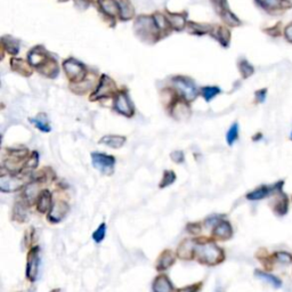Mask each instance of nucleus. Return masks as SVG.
<instances>
[{
  "label": "nucleus",
  "mask_w": 292,
  "mask_h": 292,
  "mask_svg": "<svg viewBox=\"0 0 292 292\" xmlns=\"http://www.w3.org/2000/svg\"><path fill=\"white\" fill-rule=\"evenodd\" d=\"M153 292H174V285L167 275H159L153 281Z\"/></svg>",
  "instance_id": "nucleus-16"
},
{
  "label": "nucleus",
  "mask_w": 292,
  "mask_h": 292,
  "mask_svg": "<svg viewBox=\"0 0 292 292\" xmlns=\"http://www.w3.org/2000/svg\"><path fill=\"white\" fill-rule=\"evenodd\" d=\"M254 275H256L259 279H261V281H265L266 283H268V284H270L274 287H281L282 285L281 279L276 276H274L273 274L261 272V270H256V272H254Z\"/></svg>",
  "instance_id": "nucleus-26"
},
{
  "label": "nucleus",
  "mask_w": 292,
  "mask_h": 292,
  "mask_svg": "<svg viewBox=\"0 0 292 292\" xmlns=\"http://www.w3.org/2000/svg\"><path fill=\"white\" fill-rule=\"evenodd\" d=\"M239 138V124L233 123L232 127L228 129L227 135H226V140L228 145H233L235 143V140Z\"/></svg>",
  "instance_id": "nucleus-35"
},
{
  "label": "nucleus",
  "mask_w": 292,
  "mask_h": 292,
  "mask_svg": "<svg viewBox=\"0 0 292 292\" xmlns=\"http://www.w3.org/2000/svg\"><path fill=\"white\" fill-rule=\"evenodd\" d=\"M287 206H289V202H287V198L284 194L281 195V198H278V201L275 206L274 210L277 212L278 215H284L287 211Z\"/></svg>",
  "instance_id": "nucleus-36"
},
{
  "label": "nucleus",
  "mask_w": 292,
  "mask_h": 292,
  "mask_svg": "<svg viewBox=\"0 0 292 292\" xmlns=\"http://www.w3.org/2000/svg\"><path fill=\"white\" fill-rule=\"evenodd\" d=\"M27 184V181L24 177H21L19 175H5L3 174L0 176V191L4 193H12L22 189Z\"/></svg>",
  "instance_id": "nucleus-5"
},
{
  "label": "nucleus",
  "mask_w": 292,
  "mask_h": 292,
  "mask_svg": "<svg viewBox=\"0 0 292 292\" xmlns=\"http://www.w3.org/2000/svg\"><path fill=\"white\" fill-rule=\"evenodd\" d=\"M116 90V86L114 81L112 80L110 77H107L106 74H103L101 77V80H99L97 89L95 90V93L91 95L90 101H98V99L110 97V96L113 95Z\"/></svg>",
  "instance_id": "nucleus-4"
},
{
  "label": "nucleus",
  "mask_w": 292,
  "mask_h": 292,
  "mask_svg": "<svg viewBox=\"0 0 292 292\" xmlns=\"http://www.w3.org/2000/svg\"><path fill=\"white\" fill-rule=\"evenodd\" d=\"M40 249L39 247H33L28 253L27 258V278L29 281L35 282L38 278L40 267Z\"/></svg>",
  "instance_id": "nucleus-6"
},
{
  "label": "nucleus",
  "mask_w": 292,
  "mask_h": 292,
  "mask_svg": "<svg viewBox=\"0 0 292 292\" xmlns=\"http://www.w3.org/2000/svg\"><path fill=\"white\" fill-rule=\"evenodd\" d=\"M290 138H291V140H292V132H291V135H290Z\"/></svg>",
  "instance_id": "nucleus-49"
},
{
  "label": "nucleus",
  "mask_w": 292,
  "mask_h": 292,
  "mask_svg": "<svg viewBox=\"0 0 292 292\" xmlns=\"http://www.w3.org/2000/svg\"><path fill=\"white\" fill-rule=\"evenodd\" d=\"M63 69L65 71L66 77L70 80H72L74 83L80 82L85 79L86 69L80 62L74 60V58H69L63 62Z\"/></svg>",
  "instance_id": "nucleus-3"
},
{
  "label": "nucleus",
  "mask_w": 292,
  "mask_h": 292,
  "mask_svg": "<svg viewBox=\"0 0 292 292\" xmlns=\"http://www.w3.org/2000/svg\"><path fill=\"white\" fill-rule=\"evenodd\" d=\"M189 27L192 31L194 32H198L200 35H203V33H207V32H211L212 30V27L211 26H200V24H197L194 22H190L189 23Z\"/></svg>",
  "instance_id": "nucleus-40"
},
{
  "label": "nucleus",
  "mask_w": 292,
  "mask_h": 292,
  "mask_svg": "<svg viewBox=\"0 0 292 292\" xmlns=\"http://www.w3.org/2000/svg\"><path fill=\"white\" fill-rule=\"evenodd\" d=\"M216 292H220V291H216Z\"/></svg>",
  "instance_id": "nucleus-50"
},
{
  "label": "nucleus",
  "mask_w": 292,
  "mask_h": 292,
  "mask_svg": "<svg viewBox=\"0 0 292 292\" xmlns=\"http://www.w3.org/2000/svg\"><path fill=\"white\" fill-rule=\"evenodd\" d=\"M30 122L32 124H35V126L41 131H44V132L51 131V126H49L48 119L45 113H40L37 118L30 119Z\"/></svg>",
  "instance_id": "nucleus-29"
},
{
  "label": "nucleus",
  "mask_w": 292,
  "mask_h": 292,
  "mask_svg": "<svg viewBox=\"0 0 292 292\" xmlns=\"http://www.w3.org/2000/svg\"><path fill=\"white\" fill-rule=\"evenodd\" d=\"M275 259H276L279 264L287 265L292 262V254L285 251H279L275 253Z\"/></svg>",
  "instance_id": "nucleus-39"
},
{
  "label": "nucleus",
  "mask_w": 292,
  "mask_h": 292,
  "mask_svg": "<svg viewBox=\"0 0 292 292\" xmlns=\"http://www.w3.org/2000/svg\"><path fill=\"white\" fill-rule=\"evenodd\" d=\"M24 197H26L27 201L32 202L33 200L38 199V185L37 183H29L26 186V190H24Z\"/></svg>",
  "instance_id": "nucleus-30"
},
{
  "label": "nucleus",
  "mask_w": 292,
  "mask_h": 292,
  "mask_svg": "<svg viewBox=\"0 0 292 292\" xmlns=\"http://www.w3.org/2000/svg\"><path fill=\"white\" fill-rule=\"evenodd\" d=\"M191 114V108L186 103L178 101L174 104L173 107V116L177 120H185Z\"/></svg>",
  "instance_id": "nucleus-22"
},
{
  "label": "nucleus",
  "mask_w": 292,
  "mask_h": 292,
  "mask_svg": "<svg viewBox=\"0 0 292 292\" xmlns=\"http://www.w3.org/2000/svg\"><path fill=\"white\" fill-rule=\"evenodd\" d=\"M99 5L104 14L114 18L115 15L119 14V7L115 0H99Z\"/></svg>",
  "instance_id": "nucleus-25"
},
{
  "label": "nucleus",
  "mask_w": 292,
  "mask_h": 292,
  "mask_svg": "<svg viewBox=\"0 0 292 292\" xmlns=\"http://www.w3.org/2000/svg\"><path fill=\"white\" fill-rule=\"evenodd\" d=\"M282 186L283 182L276 183L274 185H262L259 186L258 189L253 190L252 192H250L249 194H247V199L251 200V201H257V200H261L268 197V195H272L273 193H281L282 192Z\"/></svg>",
  "instance_id": "nucleus-9"
},
{
  "label": "nucleus",
  "mask_w": 292,
  "mask_h": 292,
  "mask_svg": "<svg viewBox=\"0 0 292 292\" xmlns=\"http://www.w3.org/2000/svg\"><path fill=\"white\" fill-rule=\"evenodd\" d=\"M70 208L68 206V203L64 201H58L54 204L53 209L48 214V219L51 220L52 223H60L65 218Z\"/></svg>",
  "instance_id": "nucleus-13"
},
{
  "label": "nucleus",
  "mask_w": 292,
  "mask_h": 292,
  "mask_svg": "<svg viewBox=\"0 0 292 292\" xmlns=\"http://www.w3.org/2000/svg\"><path fill=\"white\" fill-rule=\"evenodd\" d=\"M261 8L267 12H278L292 7L289 0H254Z\"/></svg>",
  "instance_id": "nucleus-12"
},
{
  "label": "nucleus",
  "mask_w": 292,
  "mask_h": 292,
  "mask_svg": "<svg viewBox=\"0 0 292 292\" xmlns=\"http://www.w3.org/2000/svg\"><path fill=\"white\" fill-rule=\"evenodd\" d=\"M233 235L232 225L227 220H219L215 225L214 231H212V236L219 240H228Z\"/></svg>",
  "instance_id": "nucleus-14"
},
{
  "label": "nucleus",
  "mask_w": 292,
  "mask_h": 292,
  "mask_svg": "<svg viewBox=\"0 0 292 292\" xmlns=\"http://www.w3.org/2000/svg\"><path fill=\"white\" fill-rule=\"evenodd\" d=\"M60 291H61L60 289H54V290H52L51 292H60Z\"/></svg>",
  "instance_id": "nucleus-48"
},
{
  "label": "nucleus",
  "mask_w": 292,
  "mask_h": 292,
  "mask_svg": "<svg viewBox=\"0 0 292 292\" xmlns=\"http://www.w3.org/2000/svg\"><path fill=\"white\" fill-rule=\"evenodd\" d=\"M90 2H91V0H77V4H78V5H80V4H83V5H85V7H88Z\"/></svg>",
  "instance_id": "nucleus-47"
},
{
  "label": "nucleus",
  "mask_w": 292,
  "mask_h": 292,
  "mask_svg": "<svg viewBox=\"0 0 292 292\" xmlns=\"http://www.w3.org/2000/svg\"><path fill=\"white\" fill-rule=\"evenodd\" d=\"M11 66L13 71L18 72L19 74H22L24 77H30L32 74V69L29 62H26L21 58H13L11 61Z\"/></svg>",
  "instance_id": "nucleus-19"
},
{
  "label": "nucleus",
  "mask_w": 292,
  "mask_h": 292,
  "mask_svg": "<svg viewBox=\"0 0 292 292\" xmlns=\"http://www.w3.org/2000/svg\"><path fill=\"white\" fill-rule=\"evenodd\" d=\"M175 181H176V174L172 172V170H167V172L164 173V177H162V181L160 182V189L170 186L174 184Z\"/></svg>",
  "instance_id": "nucleus-33"
},
{
  "label": "nucleus",
  "mask_w": 292,
  "mask_h": 292,
  "mask_svg": "<svg viewBox=\"0 0 292 292\" xmlns=\"http://www.w3.org/2000/svg\"><path fill=\"white\" fill-rule=\"evenodd\" d=\"M284 36H285V39L292 44V22L285 28Z\"/></svg>",
  "instance_id": "nucleus-46"
},
{
  "label": "nucleus",
  "mask_w": 292,
  "mask_h": 292,
  "mask_svg": "<svg viewBox=\"0 0 292 292\" xmlns=\"http://www.w3.org/2000/svg\"><path fill=\"white\" fill-rule=\"evenodd\" d=\"M266 94H267V89L264 88V89H260V90H258L257 93H256V99H257V102L258 103H262L266 99Z\"/></svg>",
  "instance_id": "nucleus-45"
},
{
  "label": "nucleus",
  "mask_w": 292,
  "mask_h": 292,
  "mask_svg": "<svg viewBox=\"0 0 292 292\" xmlns=\"http://www.w3.org/2000/svg\"><path fill=\"white\" fill-rule=\"evenodd\" d=\"M27 216V208L23 206L22 203L16 204L14 208V219L15 220H21V219H26Z\"/></svg>",
  "instance_id": "nucleus-41"
},
{
  "label": "nucleus",
  "mask_w": 292,
  "mask_h": 292,
  "mask_svg": "<svg viewBox=\"0 0 292 292\" xmlns=\"http://www.w3.org/2000/svg\"><path fill=\"white\" fill-rule=\"evenodd\" d=\"M195 247H197V241L194 240H185L181 243L178 248V256L182 259H191L193 258L195 252Z\"/></svg>",
  "instance_id": "nucleus-17"
},
{
  "label": "nucleus",
  "mask_w": 292,
  "mask_h": 292,
  "mask_svg": "<svg viewBox=\"0 0 292 292\" xmlns=\"http://www.w3.org/2000/svg\"><path fill=\"white\" fill-rule=\"evenodd\" d=\"M166 18L167 20H168L170 27H172L174 30L182 31L183 29H184L185 23H186V15L167 13Z\"/></svg>",
  "instance_id": "nucleus-24"
},
{
  "label": "nucleus",
  "mask_w": 292,
  "mask_h": 292,
  "mask_svg": "<svg viewBox=\"0 0 292 292\" xmlns=\"http://www.w3.org/2000/svg\"><path fill=\"white\" fill-rule=\"evenodd\" d=\"M194 256L201 264L208 266H215L224 261L225 254L224 251L217 244L212 242H206V243L198 244L195 247Z\"/></svg>",
  "instance_id": "nucleus-1"
},
{
  "label": "nucleus",
  "mask_w": 292,
  "mask_h": 292,
  "mask_svg": "<svg viewBox=\"0 0 292 292\" xmlns=\"http://www.w3.org/2000/svg\"><path fill=\"white\" fill-rule=\"evenodd\" d=\"M39 71H40V73H43L46 77L55 78L58 74V66H57L56 61L53 60V58H49L47 63H46Z\"/></svg>",
  "instance_id": "nucleus-27"
},
{
  "label": "nucleus",
  "mask_w": 292,
  "mask_h": 292,
  "mask_svg": "<svg viewBox=\"0 0 292 292\" xmlns=\"http://www.w3.org/2000/svg\"><path fill=\"white\" fill-rule=\"evenodd\" d=\"M211 36L218 41L219 44H222L224 47H227L229 45V40H231V33L224 27H214L211 30Z\"/></svg>",
  "instance_id": "nucleus-21"
},
{
  "label": "nucleus",
  "mask_w": 292,
  "mask_h": 292,
  "mask_svg": "<svg viewBox=\"0 0 292 292\" xmlns=\"http://www.w3.org/2000/svg\"><path fill=\"white\" fill-rule=\"evenodd\" d=\"M239 68H240V72L242 74V77L244 79L249 78L250 76H252L253 72H254V69L253 66L249 63L248 61L245 60H242L240 63H239Z\"/></svg>",
  "instance_id": "nucleus-34"
},
{
  "label": "nucleus",
  "mask_w": 292,
  "mask_h": 292,
  "mask_svg": "<svg viewBox=\"0 0 292 292\" xmlns=\"http://www.w3.org/2000/svg\"><path fill=\"white\" fill-rule=\"evenodd\" d=\"M53 198L52 193L48 190L41 191L39 193V197L37 199V210L41 214H46V212H51L53 209Z\"/></svg>",
  "instance_id": "nucleus-15"
},
{
  "label": "nucleus",
  "mask_w": 292,
  "mask_h": 292,
  "mask_svg": "<svg viewBox=\"0 0 292 292\" xmlns=\"http://www.w3.org/2000/svg\"><path fill=\"white\" fill-rule=\"evenodd\" d=\"M153 18H154V20H156V23H157L158 28L160 29V31H164V30L167 31V30H168V28H169L170 24L168 22V20H167L166 15L157 13V14L153 15Z\"/></svg>",
  "instance_id": "nucleus-38"
},
{
  "label": "nucleus",
  "mask_w": 292,
  "mask_h": 292,
  "mask_svg": "<svg viewBox=\"0 0 292 292\" xmlns=\"http://www.w3.org/2000/svg\"><path fill=\"white\" fill-rule=\"evenodd\" d=\"M126 143V137L118 135H106L99 139V144L106 145L112 149H120Z\"/></svg>",
  "instance_id": "nucleus-23"
},
{
  "label": "nucleus",
  "mask_w": 292,
  "mask_h": 292,
  "mask_svg": "<svg viewBox=\"0 0 292 292\" xmlns=\"http://www.w3.org/2000/svg\"><path fill=\"white\" fill-rule=\"evenodd\" d=\"M114 108L116 112H119L120 114L124 116H132L133 112H135L130 99H129L126 93H119L115 95Z\"/></svg>",
  "instance_id": "nucleus-10"
},
{
  "label": "nucleus",
  "mask_w": 292,
  "mask_h": 292,
  "mask_svg": "<svg viewBox=\"0 0 292 292\" xmlns=\"http://www.w3.org/2000/svg\"><path fill=\"white\" fill-rule=\"evenodd\" d=\"M119 7V16L122 21L131 20L135 15V10L131 5L130 0H115Z\"/></svg>",
  "instance_id": "nucleus-18"
},
{
  "label": "nucleus",
  "mask_w": 292,
  "mask_h": 292,
  "mask_svg": "<svg viewBox=\"0 0 292 292\" xmlns=\"http://www.w3.org/2000/svg\"><path fill=\"white\" fill-rule=\"evenodd\" d=\"M3 46L12 55H15L20 52V41L12 38V37H3Z\"/></svg>",
  "instance_id": "nucleus-28"
},
{
  "label": "nucleus",
  "mask_w": 292,
  "mask_h": 292,
  "mask_svg": "<svg viewBox=\"0 0 292 292\" xmlns=\"http://www.w3.org/2000/svg\"><path fill=\"white\" fill-rule=\"evenodd\" d=\"M48 56L43 47H35L28 55V62L33 68L40 70L48 62Z\"/></svg>",
  "instance_id": "nucleus-11"
},
{
  "label": "nucleus",
  "mask_w": 292,
  "mask_h": 292,
  "mask_svg": "<svg viewBox=\"0 0 292 292\" xmlns=\"http://www.w3.org/2000/svg\"><path fill=\"white\" fill-rule=\"evenodd\" d=\"M172 159L173 161L176 162V164H182V162H184V153L182 151H175L174 153H172Z\"/></svg>",
  "instance_id": "nucleus-44"
},
{
  "label": "nucleus",
  "mask_w": 292,
  "mask_h": 292,
  "mask_svg": "<svg viewBox=\"0 0 292 292\" xmlns=\"http://www.w3.org/2000/svg\"><path fill=\"white\" fill-rule=\"evenodd\" d=\"M175 262V254L173 251L170 250H166L161 253V256L159 258V260L157 262V269L159 272H164V270H167L170 268L174 265Z\"/></svg>",
  "instance_id": "nucleus-20"
},
{
  "label": "nucleus",
  "mask_w": 292,
  "mask_h": 292,
  "mask_svg": "<svg viewBox=\"0 0 292 292\" xmlns=\"http://www.w3.org/2000/svg\"><path fill=\"white\" fill-rule=\"evenodd\" d=\"M202 97L206 99L207 102H210L211 99H214L217 95L220 94V89L218 87L212 86V87H203L201 89Z\"/></svg>",
  "instance_id": "nucleus-32"
},
{
  "label": "nucleus",
  "mask_w": 292,
  "mask_h": 292,
  "mask_svg": "<svg viewBox=\"0 0 292 292\" xmlns=\"http://www.w3.org/2000/svg\"><path fill=\"white\" fill-rule=\"evenodd\" d=\"M91 162H93L95 168L102 174L111 175L113 173L115 165L114 157L104 153H93L91 154Z\"/></svg>",
  "instance_id": "nucleus-7"
},
{
  "label": "nucleus",
  "mask_w": 292,
  "mask_h": 292,
  "mask_svg": "<svg viewBox=\"0 0 292 292\" xmlns=\"http://www.w3.org/2000/svg\"><path fill=\"white\" fill-rule=\"evenodd\" d=\"M174 85L181 91L187 101H194L197 98L198 90L194 82L186 77H175L173 79Z\"/></svg>",
  "instance_id": "nucleus-8"
},
{
  "label": "nucleus",
  "mask_w": 292,
  "mask_h": 292,
  "mask_svg": "<svg viewBox=\"0 0 292 292\" xmlns=\"http://www.w3.org/2000/svg\"><path fill=\"white\" fill-rule=\"evenodd\" d=\"M211 3L219 14H222L226 8H228L226 0H211Z\"/></svg>",
  "instance_id": "nucleus-42"
},
{
  "label": "nucleus",
  "mask_w": 292,
  "mask_h": 292,
  "mask_svg": "<svg viewBox=\"0 0 292 292\" xmlns=\"http://www.w3.org/2000/svg\"><path fill=\"white\" fill-rule=\"evenodd\" d=\"M202 287V282H199V283H195L193 285H187L185 287H183V289H179L178 292H199L201 290Z\"/></svg>",
  "instance_id": "nucleus-43"
},
{
  "label": "nucleus",
  "mask_w": 292,
  "mask_h": 292,
  "mask_svg": "<svg viewBox=\"0 0 292 292\" xmlns=\"http://www.w3.org/2000/svg\"><path fill=\"white\" fill-rule=\"evenodd\" d=\"M133 28H135L137 36L144 41H153L154 43V41L159 39V33L161 31L158 28L153 16H138Z\"/></svg>",
  "instance_id": "nucleus-2"
},
{
  "label": "nucleus",
  "mask_w": 292,
  "mask_h": 292,
  "mask_svg": "<svg viewBox=\"0 0 292 292\" xmlns=\"http://www.w3.org/2000/svg\"><path fill=\"white\" fill-rule=\"evenodd\" d=\"M105 234H106V224L102 223L98 226V228L93 233V236L91 237H93V240L96 242V243H101V242L104 240V237H105Z\"/></svg>",
  "instance_id": "nucleus-37"
},
{
  "label": "nucleus",
  "mask_w": 292,
  "mask_h": 292,
  "mask_svg": "<svg viewBox=\"0 0 292 292\" xmlns=\"http://www.w3.org/2000/svg\"><path fill=\"white\" fill-rule=\"evenodd\" d=\"M220 16H222L224 22L228 24L229 27H239L241 24V21L237 19L236 16L228 10V8H226V10H225L223 13L220 14Z\"/></svg>",
  "instance_id": "nucleus-31"
}]
</instances>
